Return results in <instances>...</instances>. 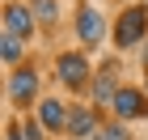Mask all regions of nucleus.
<instances>
[{
	"instance_id": "10",
	"label": "nucleus",
	"mask_w": 148,
	"mask_h": 140,
	"mask_svg": "<svg viewBox=\"0 0 148 140\" xmlns=\"http://www.w3.org/2000/svg\"><path fill=\"white\" fill-rule=\"evenodd\" d=\"M17 55H21V38H13V34H4V59H9V64H13V59H17Z\"/></svg>"
},
{
	"instance_id": "5",
	"label": "nucleus",
	"mask_w": 148,
	"mask_h": 140,
	"mask_svg": "<svg viewBox=\"0 0 148 140\" xmlns=\"http://www.w3.org/2000/svg\"><path fill=\"white\" fill-rule=\"evenodd\" d=\"M85 72H89V64H85V55H76V51H68V55H59V81L64 85H85Z\"/></svg>"
},
{
	"instance_id": "9",
	"label": "nucleus",
	"mask_w": 148,
	"mask_h": 140,
	"mask_svg": "<svg viewBox=\"0 0 148 140\" xmlns=\"http://www.w3.org/2000/svg\"><path fill=\"white\" fill-rule=\"evenodd\" d=\"M114 68H106L102 77H97V102H114Z\"/></svg>"
},
{
	"instance_id": "12",
	"label": "nucleus",
	"mask_w": 148,
	"mask_h": 140,
	"mask_svg": "<svg viewBox=\"0 0 148 140\" xmlns=\"http://www.w3.org/2000/svg\"><path fill=\"white\" fill-rule=\"evenodd\" d=\"M102 140H127V136H123V128H106V132H102Z\"/></svg>"
},
{
	"instance_id": "13",
	"label": "nucleus",
	"mask_w": 148,
	"mask_h": 140,
	"mask_svg": "<svg viewBox=\"0 0 148 140\" xmlns=\"http://www.w3.org/2000/svg\"><path fill=\"white\" fill-rule=\"evenodd\" d=\"M9 140H21V132H17V128H9Z\"/></svg>"
},
{
	"instance_id": "4",
	"label": "nucleus",
	"mask_w": 148,
	"mask_h": 140,
	"mask_svg": "<svg viewBox=\"0 0 148 140\" xmlns=\"http://www.w3.org/2000/svg\"><path fill=\"white\" fill-rule=\"evenodd\" d=\"M4 30H9L13 38H30L34 34V13L25 9V4H9V9H4Z\"/></svg>"
},
{
	"instance_id": "7",
	"label": "nucleus",
	"mask_w": 148,
	"mask_h": 140,
	"mask_svg": "<svg viewBox=\"0 0 148 140\" xmlns=\"http://www.w3.org/2000/svg\"><path fill=\"white\" fill-rule=\"evenodd\" d=\"M42 123H47L51 132H64V123H68V110H64L59 102H42Z\"/></svg>"
},
{
	"instance_id": "11",
	"label": "nucleus",
	"mask_w": 148,
	"mask_h": 140,
	"mask_svg": "<svg viewBox=\"0 0 148 140\" xmlns=\"http://www.w3.org/2000/svg\"><path fill=\"white\" fill-rule=\"evenodd\" d=\"M34 13L42 21H51V17H55V0H34Z\"/></svg>"
},
{
	"instance_id": "1",
	"label": "nucleus",
	"mask_w": 148,
	"mask_h": 140,
	"mask_svg": "<svg viewBox=\"0 0 148 140\" xmlns=\"http://www.w3.org/2000/svg\"><path fill=\"white\" fill-rule=\"evenodd\" d=\"M144 26H148V9L144 4H131V9L119 17V26H114V43L119 47H136L140 38H144Z\"/></svg>"
},
{
	"instance_id": "2",
	"label": "nucleus",
	"mask_w": 148,
	"mask_h": 140,
	"mask_svg": "<svg viewBox=\"0 0 148 140\" xmlns=\"http://www.w3.org/2000/svg\"><path fill=\"white\" fill-rule=\"evenodd\" d=\"M76 34H80V43H85V47H97V43H102L106 26H102V13L93 9V4H85V9L76 13Z\"/></svg>"
},
{
	"instance_id": "8",
	"label": "nucleus",
	"mask_w": 148,
	"mask_h": 140,
	"mask_svg": "<svg viewBox=\"0 0 148 140\" xmlns=\"http://www.w3.org/2000/svg\"><path fill=\"white\" fill-rule=\"evenodd\" d=\"M68 132H76V136H85V132H93V115L85 110V106L68 115Z\"/></svg>"
},
{
	"instance_id": "6",
	"label": "nucleus",
	"mask_w": 148,
	"mask_h": 140,
	"mask_svg": "<svg viewBox=\"0 0 148 140\" xmlns=\"http://www.w3.org/2000/svg\"><path fill=\"white\" fill-rule=\"evenodd\" d=\"M9 93H13V102H17V106H30V98H34V93H38V77H34V72H30V68H21V72H17V77H13Z\"/></svg>"
},
{
	"instance_id": "3",
	"label": "nucleus",
	"mask_w": 148,
	"mask_h": 140,
	"mask_svg": "<svg viewBox=\"0 0 148 140\" xmlns=\"http://www.w3.org/2000/svg\"><path fill=\"white\" fill-rule=\"evenodd\" d=\"M114 110H119V119H144L148 115V98L140 89H119L114 93Z\"/></svg>"
}]
</instances>
